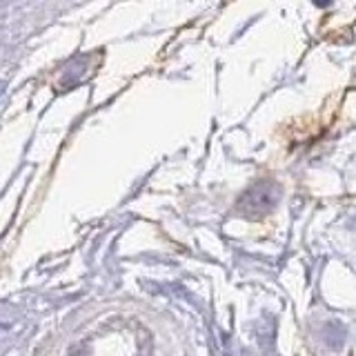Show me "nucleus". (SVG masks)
Returning a JSON list of instances; mask_svg holds the SVG:
<instances>
[{
	"mask_svg": "<svg viewBox=\"0 0 356 356\" xmlns=\"http://www.w3.org/2000/svg\"><path fill=\"white\" fill-rule=\"evenodd\" d=\"M325 339H327V345L330 348H341L343 341H345V330L341 323H327V327H325Z\"/></svg>",
	"mask_w": 356,
	"mask_h": 356,
	"instance_id": "obj_2",
	"label": "nucleus"
},
{
	"mask_svg": "<svg viewBox=\"0 0 356 356\" xmlns=\"http://www.w3.org/2000/svg\"><path fill=\"white\" fill-rule=\"evenodd\" d=\"M278 196H281V189H278L276 183L261 181L241 196L238 209L245 216H263L274 209V205L278 203Z\"/></svg>",
	"mask_w": 356,
	"mask_h": 356,
	"instance_id": "obj_1",
	"label": "nucleus"
},
{
	"mask_svg": "<svg viewBox=\"0 0 356 356\" xmlns=\"http://www.w3.org/2000/svg\"><path fill=\"white\" fill-rule=\"evenodd\" d=\"M314 3H316L318 7H327V5L332 3V0H314Z\"/></svg>",
	"mask_w": 356,
	"mask_h": 356,
	"instance_id": "obj_3",
	"label": "nucleus"
}]
</instances>
